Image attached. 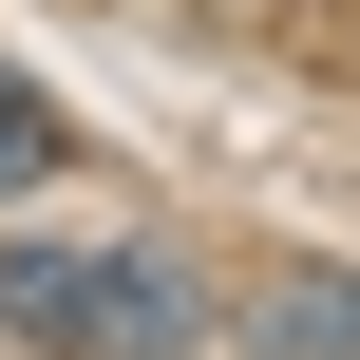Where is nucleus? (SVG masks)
Returning a JSON list of instances; mask_svg holds the SVG:
<instances>
[{
  "instance_id": "nucleus-1",
  "label": "nucleus",
  "mask_w": 360,
  "mask_h": 360,
  "mask_svg": "<svg viewBox=\"0 0 360 360\" xmlns=\"http://www.w3.org/2000/svg\"><path fill=\"white\" fill-rule=\"evenodd\" d=\"M0 323L38 360H171L190 342L171 266H133V247H0Z\"/></svg>"
},
{
  "instance_id": "nucleus-2",
  "label": "nucleus",
  "mask_w": 360,
  "mask_h": 360,
  "mask_svg": "<svg viewBox=\"0 0 360 360\" xmlns=\"http://www.w3.org/2000/svg\"><path fill=\"white\" fill-rule=\"evenodd\" d=\"M266 360H360V285H323V266H304V285L266 304Z\"/></svg>"
},
{
  "instance_id": "nucleus-3",
  "label": "nucleus",
  "mask_w": 360,
  "mask_h": 360,
  "mask_svg": "<svg viewBox=\"0 0 360 360\" xmlns=\"http://www.w3.org/2000/svg\"><path fill=\"white\" fill-rule=\"evenodd\" d=\"M38 171H57V95H19V76H0V190H38Z\"/></svg>"
}]
</instances>
